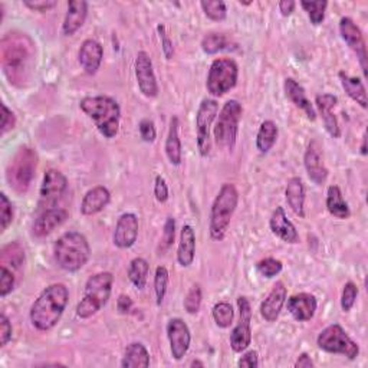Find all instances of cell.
Listing matches in <instances>:
<instances>
[{
    "mask_svg": "<svg viewBox=\"0 0 368 368\" xmlns=\"http://www.w3.org/2000/svg\"><path fill=\"white\" fill-rule=\"evenodd\" d=\"M242 114L243 108L238 99H229L223 105V108L218 114L216 126L213 128L215 141L219 148L230 151L235 148Z\"/></svg>",
    "mask_w": 368,
    "mask_h": 368,
    "instance_id": "obj_7",
    "label": "cell"
},
{
    "mask_svg": "<svg viewBox=\"0 0 368 368\" xmlns=\"http://www.w3.org/2000/svg\"><path fill=\"white\" fill-rule=\"evenodd\" d=\"M38 167V154L30 147H21L8 167V182L11 187L23 194L29 190Z\"/></svg>",
    "mask_w": 368,
    "mask_h": 368,
    "instance_id": "obj_8",
    "label": "cell"
},
{
    "mask_svg": "<svg viewBox=\"0 0 368 368\" xmlns=\"http://www.w3.org/2000/svg\"><path fill=\"white\" fill-rule=\"evenodd\" d=\"M68 189V179L65 174L57 169H49L45 176L39 190V208L46 210L55 207L57 201L65 194Z\"/></svg>",
    "mask_w": 368,
    "mask_h": 368,
    "instance_id": "obj_12",
    "label": "cell"
},
{
    "mask_svg": "<svg viewBox=\"0 0 368 368\" xmlns=\"http://www.w3.org/2000/svg\"><path fill=\"white\" fill-rule=\"evenodd\" d=\"M295 6H296V4L294 2V0H282V2H279V5H278L281 15L285 18L291 16L295 12Z\"/></svg>",
    "mask_w": 368,
    "mask_h": 368,
    "instance_id": "obj_56",
    "label": "cell"
},
{
    "mask_svg": "<svg viewBox=\"0 0 368 368\" xmlns=\"http://www.w3.org/2000/svg\"><path fill=\"white\" fill-rule=\"evenodd\" d=\"M16 286V277L13 269H9L8 267L2 265L0 269V296L6 298Z\"/></svg>",
    "mask_w": 368,
    "mask_h": 368,
    "instance_id": "obj_45",
    "label": "cell"
},
{
    "mask_svg": "<svg viewBox=\"0 0 368 368\" xmlns=\"http://www.w3.org/2000/svg\"><path fill=\"white\" fill-rule=\"evenodd\" d=\"M305 186L301 177H291L285 189V197L292 212L301 219L305 218Z\"/></svg>",
    "mask_w": 368,
    "mask_h": 368,
    "instance_id": "obj_29",
    "label": "cell"
},
{
    "mask_svg": "<svg viewBox=\"0 0 368 368\" xmlns=\"http://www.w3.org/2000/svg\"><path fill=\"white\" fill-rule=\"evenodd\" d=\"M200 6L210 21L222 22L228 16V6L222 0H207V2L203 0V2H200Z\"/></svg>",
    "mask_w": 368,
    "mask_h": 368,
    "instance_id": "obj_40",
    "label": "cell"
},
{
    "mask_svg": "<svg viewBox=\"0 0 368 368\" xmlns=\"http://www.w3.org/2000/svg\"><path fill=\"white\" fill-rule=\"evenodd\" d=\"M166 330L173 358L176 361L183 359L191 344V333L189 325L182 318H172L167 323Z\"/></svg>",
    "mask_w": 368,
    "mask_h": 368,
    "instance_id": "obj_16",
    "label": "cell"
},
{
    "mask_svg": "<svg viewBox=\"0 0 368 368\" xmlns=\"http://www.w3.org/2000/svg\"><path fill=\"white\" fill-rule=\"evenodd\" d=\"M0 260H2V265H12L13 271H21L25 264V250L18 242H12L2 247Z\"/></svg>",
    "mask_w": 368,
    "mask_h": 368,
    "instance_id": "obj_36",
    "label": "cell"
},
{
    "mask_svg": "<svg viewBox=\"0 0 368 368\" xmlns=\"http://www.w3.org/2000/svg\"><path fill=\"white\" fill-rule=\"evenodd\" d=\"M219 114V104L216 99L212 98H204L196 114V140H197V148L201 157H207L212 148L210 144V130L215 120L218 118Z\"/></svg>",
    "mask_w": 368,
    "mask_h": 368,
    "instance_id": "obj_11",
    "label": "cell"
},
{
    "mask_svg": "<svg viewBox=\"0 0 368 368\" xmlns=\"http://www.w3.org/2000/svg\"><path fill=\"white\" fill-rule=\"evenodd\" d=\"M134 69L141 94L147 98H155L159 95V84H157V78L154 74L152 61L145 50H140L137 54Z\"/></svg>",
    "mask_w": 368,
    "mask_h": 368,
    "instance_id": "obj_15",
    "label": "cell"
},
{
    "mask_svg": "<svg viewBox=\"0 0 368 368\" xmlns=\"http://www.w3.org/2000/svg\"><path fill=\"white\" fill-rule=\"evenodd\" d=\"M68 219V212L61 207H52L42 210V213L36 218L32 232L36 238H45L50 235L55 229L62 226Z\"/></svg>",
    "mask_w": 368,
    "mask_h": 368,
    "instance_id": "obj_18",
    "label": "cell"
},
{
    "mask_svg": "<svg viewBox=\"0 0 368 368\" xmlns=\"http://www.w3.org/2000/svg\"><path fill=\"white\" fill-rule=\"evenodd\" d=\"M13 222V204L5 193H0V229L5 232Z\"/></svg>",
    "mask_w": 368,
    "mask_h": 368,
    "instance_id": "obj_43",
    "label": "cell"
},
{
    "mask_svg": "<svg viewBox=\"0 0 368 368\" xmlns=\"http://www.w3.org/2000/svg\"><path fill=\"white\" fill-rule=\"evenodd\" d=\"M190 367H204V362L199 361V359H194L190 362Z\"/></svg>",
    "mask_w": 368,
    "mask_h": 368,
    "instance_id": "obj_59",
    "label": "cell"
},
{
    "mask_svg": "<svg viewBox=\"0 0 368 368\" xmlns=\"http://www.w3.org/2000/svg\"><path fill=\"white\" fill-rule=\"evenodd\" d=\"M238 365L242 367V368H256L259 365V354L253 350L247 351L246 354L242 355Z\"/></svg>",
    "mask_w": 368,
    "mask_h": 368,
    "instance_id": "obj_54",
    "label": "cell"
},
{
    "mask_svg": "<svg viewBox=\"0 0 368 368\" xmlns=\"http://www.w3.org/2000/svg\"><path fill=\"white\" fill-rule=\"evenodd\" d=\"M286 288L284 285V282L278 281L272 291L269 292V295L265 298V301L262 302L260 305V315L262 318H264L265 321L268 323H275L279 315H281V311L286 302Z\"/></svg>",
    "mask_w": 368,
    "mask_h": 368,
    "instance_id": "obj_23",
    "label": "cell"
},
{
    "mask_svg": "<svg viewBox=\"0 0 368 368\" xmlns=\"http://www.w3.org/2000/svg\"><path fill=\"white\" fill-rule=\"evenodd\" d=\"M54 256L61 269L67 272H78L91 257V246L88 239L75 230L64 233L54 246Z\"/></svg>",
    "mask_w": 368,
    "mask_h": 368,
    "instance_id": "obj_4",
    "label": "cell"
},
{
    "mask_svg": "<svg viewBox=\"0 0 368 368\" xmlns=\"http://www.w3.org/2000/svg\"><path fill=\"white\" fill-rule=\"evenodd\" d=\"M138 218L134 213H124L116 225L113 242L118 249H130L138 238Z\"/></svg>",
    "mask_w": 368,
    "mask_h": 368,
    "instance_id": "obj_19",
    "label": "cell"
},
{
    "mask_svg": "<svg viewBox=\"0 0 368 368\" xmlns=\"http://www.w3.org/2000/svg\"><path fill=\"white\" fill-rule=\"evenodd\" d=\"M201 299H203V294H201V286L199 284L193 285L190 288V291L187 292L186 298H184V309L187 313L190 315H194L200 311V306H201Z\"/></svg>",
    "mask_w": 368,
    "mask_h": 368,
    "instance_id": "obj_44",
    "label": "cell"
},
{
    "mask_svg": "<svg viewBox=\"0 0 368 368\" xmlns=\"http://www.w3.org/2000/svg\"><path fill=\"white\" fill-rule=\"evenodd\" d=\"M104 48L95 39H85L78 52V62L87 75H95L101 68Z\"/></svg>",
    "mask_w": 368,
    "mask_h": 368,
    "instance_id": "obj_20",
    "label": "cell"
},
{
    "mask_svg": "<svg viewBox=\"0 0 368 368\" xmlns=\"http://www.w3.org/2000/svg\"><path fill=\"white\" fill-rule=\"evenodd\" d=\"M327 208L331 216L340 219V221H347L351 216V210L348 203L345 201L342 191L338 186H330L327 191Z\"/></svg>",
    "mask_w": 368,
    "mask_h": 368,
    "instance_id": "obj_31",
    "label": "cell"
},
{
    "mask_svg": "<svg viewBox=\"0 0 368 368\" xmlns=\"http://www.w3.org/2000/svg\"><path fill=\"white\" fill-rule=\"evenodd\" d=\"M340 33H341V38L344 39V42L348 45V48L357 55V58L359 61V65H361V69L364 72V77L367 78L368 57H367L365 39H364V35H362L361 29L357 26V23L351 18L344 16L340 21Z\"/></svg>",
    "mask_w": 368,
    "mask_h": 368,
    "instance_id": "obj_14",
    "label": "cell"
},
{
    "mask_svg": "<svg viewBox=\"0 0 368 368\" xmlns=\"http://www.w3.org/2000/svg\"><path fill=\"white\" fill-rule=\"evenodd\" d=\"M295 368H313L315 367V362L312 361V358L306 354V352H302L298 359L295 361L294 364Z\"/></svg>",
    "mask_w": 368,
    "mask_h": 368,
    "instance_id": "obj_57",
    "label": "cell"
},
{
    "mask_svg": "<svg viewBox=\"0 0 368 368\" xmlns=\"http://www.w3.org/2000/svg\"><path fill=\"white\" fill-rule=\"evenodd\" d=\"M150 365V352L141 342H131L124 351L121 367L124 368H147Z\"/></svg>",
    "mask_w": 368,
    "mask_h": 368,
    "instance_id": "obj_33",
    "label": "cell"
},
{
    "mask_svg": "<svg viewBox=\"0 0 368 368\" xmlns=\"http://www.w3.org/2000/svg\"><path fill=\"white\" fill-rule=\"evenodd\" d=\"M196 256V233L190 225H184L180 232V242L177 247V262L183 268H189Z\"/></svg>",
    "mask_w": 368,
    "mask_h": 368,
    "instance_id": "obj_28",
    "label": "cell"
},
{
    "mask_svg": "<svg viewBox=\"0 0 368 368\" xmlns=\"http://www.w3.org/2000/svg\"><path fill=\"white\" fill-rule=\"evenodd\" d=\"M176 238V221L173 218H167L165 228H163V238H162V243H160V252L165 253L166 250H169L174 242Z\"/></svg>",
    "mask_w": 368,
    "mask_h": 368,
    "instance_id": "obj_47",
    "label": "cell"
},
{
    "mask_svg": "<svg viewBox=\"0 0 368 368\" xmlns=\"http://www.w3.org/2000/svg\"><path fill=\"white\" fill-rule=\"evenodd\" d=\"M269 228L272 230V233L279 238L282 242L295 245L299 242V235L296 228L294 226V223L288 219L286 213H285V208L278 206L274 213L269 219Z\"/></svg>",
    "mask_w": 368,
    "mask_h": 368,
    "instance_id": "obj_24",
    "label": "cell"
},
{
    "mask_svg": "<svg viewBox=\"0 0 368 368\" xmlns=\"http://www.w3.org/2000/svg\"><path fill=\"white\" fill-rule=\"evenodd\" d=\"M114 275L111 272H98L88 278L82 299L77 305V317L88 320L108 303L113 292Z\"/></svg>",
    "mask_w": 368,
    "mask_h": 368,
    "instance_id": "obj_6",
    "label": "cell"
},
{
    "mask_svg": "<svg viewBox=\"0 0 368 368\" xmlns=\"http://www.w3.org/2000/svg\"><path fill=\"white\" fill-rule=\"evenodd\" d=\"M138 131H140V137L143 138L144 143H154L155 137H157V131L154 127V123L148 118H144L140 121L138 124Z\"/></svg>",
    "mask_w": 368,
    "mask_h": 368,
    "instance_id": "obj_49",
    "label": "cell"
},
{
    "mask_svg": "<svg viewBox=\"0 0 368 368\" xmlns=\"http://www.w3.org/2000/svg\"><path fill=\"white\" fill-rule=\"evenodd\" d=\"M13 328L5 313L0 315V347H6L8 342L12 340Z\"/></svg>",
    "mask_w": 368,
    "mask_h": 368,
    "instance_id": "obj_50",
    "label": "cell"
},
{
    "mask_svg": "<svg viewBox=\"0 0 368 368\" xmlns=\"http://www.w3.org/2000/svg\"><path fill=\"white\" fill-rule=\"evenodd\" d=\"M284 89L286 98L295 105L296 108L302 110L306 114L308 120L311 121L317 120V111H315L312 102L306 98V92L303 87L299 85L298 81H295L294 78H286L284 82Z\"/></svg>",
    "mask_w": 368,
    "mask_h": 368,
    "instance_id": "obj_26",
    "label": "cell"
},
{
    "mask_svg": "<svg viewBox=\"0 0 368 368\" xmlns=\"http://www.w3.org/2000/svg\"><path fill=\"white\" fill-rule=\"evenodd\" d=\"M338 77H340V81H341V85L345 91V94L352 101H355L362 110H367L368 98H367V91H365V87H364L362 81L359 78L350 77L348 74H345L342 71L338 74Z\"/></svg>",
    "mask_w": 368,
    "mask_h": 368,
    "instance_id": "obj_32",
    "label": "cell"
},
{
    "mask_svg": "<svg viewBox=\"0 0 368 368\" xmlns=\"http://www.w3.org/2000/svg\"><path fill=\"white\" fill-rule=\"evenodd\" d=\"M179 118L172 117L170 120V127H169V134L166 138L165 144V151L167 159L172 166H180L183 162V148H182V141L179 135Z\"/></svg>",
    "mask_w": 368,
    "mask_h": 368,
    "instance_id": "obj_30",
    "label": "cell"
},
{
    "mask_svg": "<svg viewBox=\"0 0 368 368\" xmlns=\"http://www.w3.org/2000/svg\"><path fill=\"white\" fill-rule=\"evenodd\" d=\"M69 299V291L64 284H52L45 288L30 306L32 325L42 333L54 330L61 321Z\"/></svg>",
    "mask_w": 368,
    "mask_h": 368,
    "instance_id": "obj_1",
    "label": "cell"
},
{
    "mask_svg": "<svg viewBox=\"0 0 368 368\" xmlns=\"http://www.w3.org/2000/svg\"><path fill=\"white\" fill-rule=\"evenodd\" d=\"M357 296H358V288L354 282H347L344 285V289H342V295H341V308L344 312H350L352 309V306L355 305V301H357Z\"/></svg>",
    "mask_w": 368,
    "mask_h": 368,
    "instance_id": "obj_46",
    "label": "cell"
},
{
    "mask_svg": "<svg viewBox=\"0 0 368 368\" xmlns=\"http://www.w3.org/2000/svg\"><path fill=\"white\" fill-rule=\"evenodd\" d=\"M232 42L222 33H207L201 39V49L207 55H215L218 52L230 49Z\"/></svg>",
    "mask_w": 368,
    "mask_h": 368,
    "instance_id": "obj_37",
    "label": "cell"
},
{
    "mask_svg": "<svg viewBox=\"0 0 368 368\" xmlns=\"http://www.w3.org/2000/svg\"><path fill=\"white\" fill-rule=\"evenodd\" d=\"M317 344L323 351L328 354H340L348 359H355L359 354L358 344L351 340L340 324H333L324 328L317 338Z\"/></svg>",
    "mask_w": 368,
    "mask_h": 368,
    "instance_id": "obj_10",
    "label": "cell"
},
{
    "mask_svg": "<svg viewBox=\"0 0 368 368\" xmlns=\"http://www.w3.org/2000/svg\"><path fill=\"white\" fill-rule=\"evenodd\" d=\"M88 16V4L85 0H71L62 23V33L65 36L75 35L85 23Z\"/></svg>",
    "mask_w": 368,
    "mask_h": 368,
    "instance_id": "obj_27",
    "label": "cell"
},
{
    "mask_svg": "<svg viewBox=\"0 0 368 368\" xmlns=\"http://www.w3.org/2000/svg\"><path fill=\"white\" fill-rule=\"evenodd\" d=\"M239 67L230 58H218L212 62L207 74L206 87L213 96H222L238 84Z\"/></svg>",
    "mask_w": 368,
    "mask_h": 368,
    "instance_id": "obj_9",
    "label": "cell"
},
{
    "mask_svg": "<svg viewBox=\"0 0 368 368\" xmlns=\"http://www.w3.org/2000/svg\"><path fill=\"white\" fill-rule=\"evenodd\" d=\"M238 204H239L238 189L230 183H225L221 187L212 204V208H210L208 232H210V238L213 240L221 242L225 239L232 218L236 212Z\"/></svg>",
    "mask_w": 368,
    "mask_h": 368,
    "instance_id": "obj_5",
    "label": "cell"
},
{
    "mask_svg": "<svg viewBox=\"0 0 368 368\" xmlns=\"http://www.w3.org/2000/svg\"><path fill=\"white\" fill-rule=\"evenodd\" d=\"M154 196L159 203H166L169 200V186L163 176H157L154 180Z\"/></svg>",
    "mask_w": 368,
    "mask_h": 368,
    "instance_id": "obj_51",
    "label": "cell"
},
{
    "mask_svg": "<svg viewBox=\"0 0 368 368\" xmlns=\"http://www.w3.org/2000/svg\"><path fill=\"white\" fill-rule=\"evenodd\" d=\"M301 6L306 12L312 25L318 26L324 22L325 11L328 6V2H325V0H320V2H306V0H302Z\"/></svg>",
    "mask_w": 368,
    "mask_h": 368,
    "instance_id": "obj_39",
    "label": "cell"
},
{
    "mask_svg": "<svg viewBox=\"0 0 368 368\" xmlns=\"http://www.w3.org/2000/svg\"><path fill=\"white\" fill-rule=\"evenodd\" d=\"M361 154L367 155V134H362V144H361Z\"/></svg>",
    "mask_w": 368,
    "mask_h": 368,
    "instance_id": "obj_58",
    "label": "cell"
},
{
    "mask_svg": "<svg viewBox=\"0 0 368 368\" xmlns=\"http://www.w3.org/2000/svg\"><path fill=\"white\" fill-rule=\"evenodd\" d=\"M212 317L219 328H229L235 318L233 306L229 302H218L212 309Z\"/></svg>",
    "mask_w": 368,
    "mask_h": 368,
    "instance_id": "obj_38",
    "label": "cell"
},
{
    "mask_svg": "<svg viewBox=\"0 0 368 368\" xmlns=\"http://www.w3.org/2000/svg\"><path fill=\"white\" fill-rule=\"evenodd\" d=\"M284 269L282 262L275 257H265L256 264V271L267 279H272Z\"/></svg>",
    "mask_w": 368,
    "mask_h": 368,
    "instance_id": "obj_42",
    "label": "cell"
},
{
    "mask_svg": "<svg viewBox=\"0 0 368 368\" xmlns=\"http://www.w3.org/2000/svg\"><path fill=\"white\" fill-rule=\"evenodd\" d=\"M240 320L230 334V347L235 352H243L252 342V306L246 296L238 298Z\"/></svg>",
    "mask_w": 368,
    "mask_h": 368,
    "instance_id": "obj_13",
    "label": "cell"
},
{
    "mask_svg": "<svg viewBox=\"0 0 368 368\" xmlns=\"http://www.w3.org/2000/svg\"><path fill=\"white\" fill-rule=\"evenodd\" d=\"M4 72L13 85H22L30 74L33 49L30 39L23 33H9L2 40Z\"/></svg>",
    "mask_w": 368,
    "mask_h": 368,
    "instance_id": "obj_2",
    "label": "cell"
},
{
    "mask_svg": "<svg viewBox=\"0 0 368 368\" xmlns=\"http://www.w3.org/2000/svg\"><path fill=\"white\" fill-rule=\"evenodd\" d=\"M150 265L144 257H134L128 265V279L138 289L143 291L147 285Z\"/></svg>",
    "mask_w": 368,
    "mask_h": 368,
    "instance_id": "obj_35",
    "label": "cell"
},
{
    "mask_svg": "<svg viewBox=\"0 0 368 368\" xmlns=\"http://www.w3.org/2000/svg\"><path fill=\"white\" fill-rule=\"evenodd\" d=\"M337 104H338V98L333 94H320L315 96V105H317L318 113L321 114L324 127L333 138L341 137V128L338 120L333 114V110L337 107Z\"/></svg>",
    "mask_w": 368,
    "mask_h": 368,
    "instance_id": "obj_22",
    "label": "cell"
},
{
    "mask_svg": "<svg viewBox=\"0 0 368 368\" xmlns=\"http://www.w3.org/2000/svg\"><path fill=\"white\" fill-rule=\"evenodd\" d=\"M157 32H159V36L162 39V49H163V54L166 57L167 61H170L174 55V46H173V42L170 39V36L167 35V30H166V26L165 25H159L157 26Z\"/></svg>",
    "mask_w": 368,
    "mask_h": 368,
    "instance_id": "obj_48",
    "label": "cell"
},
{
    "mask_svg": "<svg viewBox=\"0 0 368 368\" xmlns=\"http://www.w3.org/2000/svg\"><path fill=\"white\" fill-rule=\"evenodd\" d=\"M81 111L92 120L96 130L105 138H114L120 130V104L108 95L85 96L79 102Z\"/></svg>",
    "mask_w": 368,
    "mask_h": 368,
    "instance_id": "obj_3",
    "label": "cell"
},
{
    "mask_svg": "<svg viewBox=\"0 0 368 368\" xmlns=\"http://www.w3.org/2000/svg\"><path fill=\"white\" fill-rule=\"evenodd\" d=\"M133 305H134L133 299H131L128 295H126V294H121V295L118 296V299H117V309H118V312H120L121 315L130 313L131 309H133Z\"/></svg>",
    "mask_w": 368,
    "mask_h": 368,
    "instance_id": "obj_55",
    "label": "cell"
},
{
    "mask_svg": "<svg viewBox=\"0 0 368 368\" xmlns=\"http://www.w3.org/2000/svg\"><path fill=\"white\" fill-rule=\"evenodd\" d=\"M111 201V193L107 187L95 186L85 193L81 201V213L84 216H94L107 207Z\"/></svg>",
    "mask_w": 368,
    "mask_h": 368,
    "instance_id": "obj_25",
    "label": "cell"
},
{
    "mask_svg": "<svg viewBox=\"0 0 368 368\" xmlns=\"http://www.w3.org/2000/svg\"><path fill=\"white\" fill-rule=\"evenodd\" d=\"M23 5L33 12L43 13V12L54 9L57 6V2H54V0H33V2H25Z\"/></svg>",
    "mask_w": 368,
    "mask_h": 368,
    "instance_id": "obj_53",
    "label": "cell"
},
{
    "mask_svg": "<svg viewBox=\"0 0 368 368\" xmlns=\"http://www.w3.org/2000/svg\"><path fill=\"white\" fill-rule=\"evenodd\" d=\"M303 166L306 174L312 183L321 186L328 179V169L325 167L324 157L321 152V147L317 141H311L305 154H303Z\"/></svg>",
    "mask_w": 368,
    "mask_h": 368,
    "instance_id": "obj_17",
    "label": "cell"
},
{
    "mask_svg": "<svg viewBox=\"0 0 368 368\" xmlns=\"http://www.w3.org/2000/svg\"><path fill=\"white\" fill-rule=\"evenodd\" d=\"M16 126V117L15 114L8 108V105L2 104V135H5L8 131L13 130Z\"/></svg>",
    "mask_w": 368,
    "mask_h": 368,
    "instance_id": "obj_52",
    "label": "cell"
},
{
    "mask_svg": "<svg viewBox=\"0 0 368 368\" xmlns=\"http://www.w3.org/2000/svg\"><path fill=\"white\" fill-rule=\"evenodd\" d=\"M169 286V271L166 267H157L154 275V292H155V302L157 305H162L167 292Z\"/></svg>",
    "mask_w": 368,
    "mask_h": 368,
    "instance_id": "obj_41",
    "label": "cell"
},
{
    "mask_svg": "<svg viewBox=\"0 0 368 368\" xmlns=\"http://www.w3.org/2000/svg\"><path fill=\"white\" fill-rule=\"evenodd\" d=\"M278 126L272 120H267L260 124L257 135H256V148L259 152L267 154L269 152L278 140Z\"/></svg>",
    "mask_w": 368,
    "mask_h": 368,
    "instance_id": "obj_34",
    "label": "cell"
},
{
    "mask_svg": "<svg viewBox=\"0 0 368 368\" xmlns=\"http://www.w3.org/2000/svg\"><path fill=\"white\" fill-rule=\"evenodd\" d=\"M286 306H288L289 313L296 321L306 323V321H311L313 318L315 312H317L318 301L312 294L301 292V294H295V295L289 296Z\"/></svg>",
    "mask_w": 368,
    "mask_h": 368,
    "instance_id": "obj_21",
    "label": "cell"
}]
</instances>
